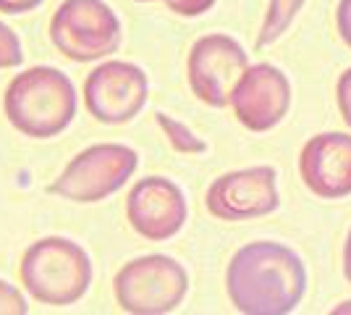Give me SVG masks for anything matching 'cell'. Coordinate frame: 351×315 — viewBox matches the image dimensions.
I'll return each mask as SVG.
<instances>
[{"instance_id": "6da1fadb", "label": "cell", "mask_w": 351, "mask_h": 315, "mask_svg": "<svg viewBox=\"0 0 351 315\" xmlns=\"http://www.w3.org/2000/svg\"><path fill=\"white\" fill-rule=\"evenodd\" d=\"M226 289L239 313L286 315L307 292V268L286 244L249 242L228 263Z\"/></svg>"}, {"instance_id": "7a4b0ae2", "label": "cell", "mask_w": 351, "mask_h": 315, "mask_svg": "<svg viewBox=\"0 0 351 315\" xmlns=\"http://www.w3.org/2000/svg\"><path fill=\"white\" fill-rule=\"evenodd\" d=\"M3 110L21 135L50 139L71 126L76 90L63 71L53 66H34L11 79L3 95Z\"/></svg>"}, {"instance_id": "3957f363", "label": "cell", "mask_w": 351, "mask_h": 315, "mask_svg": "<svg viewBox=\"0 0 351 315\" xmlns=\"http://www.w3.org/2000/svg\"><path fill=\"white\" fill-rule=\"evenodd\" d=\"M19 276L32 300L66 307L87 294L92 284V260L76 242L45 237L24 253Z\"/></svg>"}, {"instance_id": "277c9868", "label": "cell", "mask_w": 351, "mask_h": 315, "mask_svg": "<svg viewBox=\"0 0 351 315\" xmlns=\"http://www.w3.org/2000/svg\"><path fill=\"white\" fill-rule=\"evenodd\" d=\"M116 302L123 313H173L189 292V276L181 263L168 255H145L126 263L113 281Z\"/></svg>"}, {"instance_id": "5b68a950", "label": "cell", "mask_w": 351, "mask_h": 315, "mask_svg": "<svg viewBox=\"0 0 351 315\" xmlns=\"http://www.w3.org/2000/svg\"><path fill=\"white\" fill-rule=\"evenodd\" d=\"M50 43L76 63L100 60L121 45V21L103 0H63L50 19Z\"/></svg>"}, {"instance_id": "8992f818", "label": "cell", "mask_w": 351, "mask_h": 315, "mask_svg": "<svg viewBox=\"0 0 351 315\" xmlns=\"http://www.w3.org/2000/svg\"><path fill=\"white\" fill-rule=\"evenodd\" d=\"M136 165L139 155L129 145L100 142L71 158L47 192L71 202H100L132 179Z\"/></svg>"}, {"instance_id": "52a82bcc", "label": "cell", "mask_w": 351, "mask_h": 315, "mask_svg": "<svg viewBox=\"0 0 351 315\" xmlns=\"http://www.w3.org/2000/svg\"><path fill=\"white\" fill-rule=\"evenodd\" d=\"M249 69L244 47L228 34H205L189 53V87L191 92L213 108H226L231 103L239 79Z\"/></svg>"}, {"instance_id": "ba28073f", "label": "cell", "mask_w": 351, "mask_h": 315, "mask_svg": "<svg viewBox=\"0 0 351 315\" xmlns=\"http://www.w3.org/2000/svg\"><path fill=\"white\" fill-rule=\"evenodd\" d=\"M149 82L147 74L129 60L100 63L84 82L87 110L100 124H126L142 113Z\"/></svg>"}, {"instance_id": "9c48e42d", "label": "cell", "mask_w": 351, "mask_h": 315, "mask_svg": "<svg viewBox=\"0 0 351 315\" xmlns=\"http://www.w3.org/2000/svg\"><path fill=\"white\" fill-rule=\"evenodd\" d=\"M205 205L220 221H249L270 215L280 205L276 168L252 165L223 174L210 184Z\"/></svg>"}, {"instance_id": "30bf717a", "label": "cell", "mask_w": 351, "mask_h": 315, "mask_svg": "<svg viewBox=\"0 0 351 315\" xmlns=\"http://www.w3.org/2000/svg\"><path fill=\"white\" fill-rule=\"evenodd\" d=\"M186 197L165 176H147L134 184L126 197L132 229L149 242H165L186 224Z\"/></svg>"}, {"instance_id": "8fae6325", "label": "cell", "mask_w": 351, "mask_h": 315, "mask_svg": "<svg viewBox=\"0 0 351 315\" xmlns=\"http://www.w3.org/2000/svg\"><path fill=\"white\" fill-rule=\"evenodd\" d=\"M236 119L249 132H267L286 119L291 105V84L286 74L270 63L249 66L231 95Z\"/></svg>"}, {"instance_id": "7c38bea8", "label": "cell", "mask_w": 351, "mask_h": 315, "mask_svg": "<svg viewBox=\"0 0 351 315\" xmlns=\"http://www.w3.org/2000/svg\"><path fill=\"white\" fill-rule=\"evenodd\" d=\"M299 174L309 192L322 200L351 195V137L343 132L312 137L299 155Z\"/></svg>"}, {"instance_id": "4fadbf2b", "label": "cell", "mask_w": 351, "mask_h": 315, "mask_svg": "<svg viewBox=\"0 0 351 315\" xmlns=\"http://www.w3.org/2000/svg\"><path fill=\"white\" fill-rule=\"evenodd\" d=\"M302 5H304V0H270L263 30H260V37H257V47L273 45L280 34L291 27V21L302 11Z\"/></svg>"}, {"instance_id": "5bb4252c", "label": "cell", "mask_w": 351, "mask_h": 315, "mask_svg": "<svg viewBox=\"0 0 351 315\" xmlns=\"http://www.w3.org/2000/svg\"><path fill=\"white\" fill-rule=\"evenodd\" d=\"M158 124H160V129L165 132V137H168V142H171V148L176 152H184V155L205 152V142L194 135V132H189L181 121L171 119L168 113H158Z\"/></svg>"}, {"instance_id": "9a60e30c", "label": "cell", "mask_w": 351, "mask_h": 315, "mask_svg": "<svg viewBox=\"0 0 351 315\" xmlns=\"http://www.w3.org/2000/svg\"><path fill=\"white\" fill-rule=\"evenodd\" d=\"M21 60H24V53L16 32L0 21V69H16L21 66Z\"/></svg>"}, {"instance_id": "2e32d148", "label": "cell", "mask_w": 351, "mask_h": 315, "mask_svg": "<svg viewBox=\"0 0 351 315\" xmlns=\"http://www.w3.org/2000/svg\"><path fill=\"white\" fill-rule=\"evenodd\" d=\"M29 313L27 297L14 284L0 279V315H24Z\"/></svg>"}, {"instance_id": "e0dca14e", "label": "cell", "mask_w": 351, "mask_h": 315, "mask_svg": "<svg viewBox=\"0 0 351 315\" xmlns=\"http://www.w3.org/2000/svg\"><path fill=\"white\" fill-rule=\"evenodd\" d=\"M139 3H155V0H139ZM173 14L178 16H202L207 14L213 5H215V0H162Z\"/></svg>"}, {"instance_id": "ac0fdd59", "label": "cell", "mask_w": 351, "mask_h": 315, "mask_svg": "<svg viewBox=\"0 0 351 315\" xmlns=\"http://www.w3.org/2000/svg\"><path fill=\"white\" fill-rule=\"evenodd\" d=\"M336 97H338V108H341V116H343L346 126L351 129V69H346L341 74V79H338Z\"/></svg>"}, {"instance_id": "d6986e66", "label": "cell", "mask_w": 351, "mask_h": 315, "mask_svg": "<svg viewBox=\"0 0 351 315\" xmlns=\"http://www.w3.org/2000/svg\"><path fill=\"white\" fill-rule=\"evenodd\" d=\"M336 24H338V34H341L343 45L351 50V0H341V3H338Z\"/></svg>"}, {"instance_id": "ffe728a7", "label": "cell", "mask_w": 351, "mask_h": 315, "mask_svg": "<svg viewBox=\"0 0 351 315\" xmlns=\"http://www.w3.org/2000/svg\"><path fill=\"white\" fill-rule=\"evenodd\" d=\"M40 5L43 0H0V14H27Z\"/></svg>"}, {"instance_id": "44dd1931", "label": "cell", "mask_w": 351, "mask_h": 315, "mask_svg": "<svg viewBox=\"0 0 351 315\" xmlns=\"http://www.w3.org/2000/svg\"><path fill=\"white\" fill-rule=\"evenodd\" d=\"M343 276L349 279L351 284V231L349 237H346V244H343Z\"/></svg>"}]
</instances>
